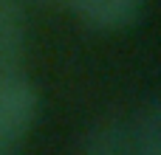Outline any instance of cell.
I'll use <instances>...</instances> for the list:
<instances>
[{
    "instance_id": "obj_1",
    "label": "cell",
    "mask_w": 161,
    "mask_h": 155,
    "mask_svg": "<svg viewBox=\"0 0 161 155\" xmlns=\"http://www.w3.org/2000/svg\"><path fill=\"white\" fill-rule=\"evenodd\" d=\"M74 14L96 31H122L133 25L147 0H68Z\"/></svg>"
},
{
    "instance_id": "obj_2",
    "label": "cell",
    "mask_w": 161,
    "mask_h": 155,
    "mask_svg": "<svg viewBox=\"0 0 161 155\" xmlns=\"http://www.w3.org/2000/svg\"><path fill=\"white\" fill-rule=\"evenodd\" d=\"M23 51H25L23 0H0V73L17 71Z\"/></svg>"
},
{
    "instance_id": "obj_3",
    "label": "cell",
    "mask_w": 161,
    "mask_h": 155,
    "mask_svg": "<svg viewBox=\"0 0 161 155\" xmlns=\"http://www.w3.org/2000/svg\"><path fill=\"white\" fill-rule=\"evenodd\" d=\"M130 133L133 155H161V102L153 96L136 116Z\"/></svg>"
},
{
    "instance_id": "obj_4",
    "label": "cell",
    "mask_w": 161,
    "mask_h": 155,
    "mask_svg": "<svg viewBox=\"0 0 161 155\" xmlns=\"http://www.w3.org/2000/svg\"><path fill=\"white\" fill-rule=\"evenodd\" d=\"M79 155H133L127 127L119 124V121L96 124L85 136V141L79 147Z\"/></svg>"
},
{
    "instance_id": "obj_5",
    "label": "cell",
    "mask_w": 161,
    "mask_h": 155,
    "mask_svg": "<svg viewBox=\"0 0 161 155\" xmlns=\"http://www.w3.org/2000/svg\"><path fill=\"white\" fill-rule=\"evenodd\" d=\"M8 147H14V144H11V141H8V136H6V133H3V130H0V155L6 152V150H8Z\"/></svg>"
}]
</instances>
